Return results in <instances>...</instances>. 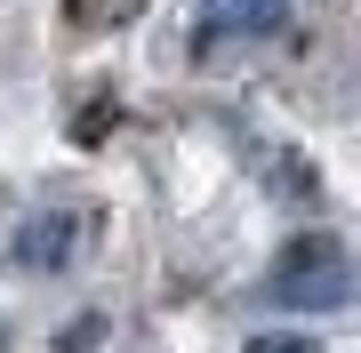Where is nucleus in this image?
Wrapping results in <instances>:
<instances>
[{
  "label": "nucleus",
  "mask_w": 361,
  "mask_h": 353,
  "mask_svg": "<svg viewBox=\"0 0 361 353\" xmlns=\"http://www.w3.org/2000/svg\"><path fill=\"white\" fill-rule=\"evenodd\" d=\"M265 297L281 305V314H337V305L353 297V265H345V249L322 241V233L289 241L281 265H273V281H265Z\"/></svg>",
  "instance_id": "nucleus-1"
},
{
  "label": "nucleus",
  "mask_w": 361,
  "mask_h": 353,
  "mask_svg": "<svg viewBox=\"0 0 361 353\" xmlns=\"http://www.w3.org/2000/svg\"><path fill=\"white\" fill-rule=\"evenodd\" d=\"M289 25V0H201L193 8V49H217V40H257Z\"/></svg>",
  "instance_id": "nucleus-2"
},
{
  "label": "nucleus",
  "mask_w": 361,
  "mask_h": 353,
  "mask_svg": "<svg viewBox=\"0 0 361 353\" xmlns=\"http://www.w3.org/2000/svg\"><path fill=\"white\" fill-rule=\"evenodd\" d=\"M65 249H73V217H32L25 233H16V257L40 265V273H56V265H65Z\"/></svg>",
  "instance_id": "nucleus-3"
},
{
  "label": "nucleus",
  "mask_w": 361,
  "mask_h": 353,
  "mask_svg": "<svg viewBox=\"0 0 361 353\" xmlns=\"http://www.w3.org/2000/svg\"><path fill=\"white\" fill-rule=\"evenodd\" d=\"M249 353H305V337H257Z\"/></svg>",
  "instance_id": "nucleus-4"
},
{
  "label": "nucleus",
  "mask_w": 361,
  "mask_h": 353,
  "mask_svg": "<svg viewBox=\"0 0 361 353\" xmlns=\"http://www.w3.org/2000/svg\"><path fill=\"white\" fill-rule=\"evenodd\" d=\"M0 345H8V337H0Z\"/></svg>",
  "instance_id": "nucleus-5"
}]
</instances>
